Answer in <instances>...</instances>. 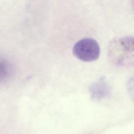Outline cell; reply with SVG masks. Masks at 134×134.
<instances>
[{
	"label": "cell",
	"instance_id": "6da1fadb",
	"mask_svg": "<svg viewBox=\"0 0 134 134\" xmlns=\"http://www.w3.org/2000/svg\"><path fill=\"white\" fill-rule=\"evenodd\" d=\"M73 53L76 58L82 61L92 62L99 58L100 48L94 39L90 38H83L74 45Z\"/></svg>",
	"mask_w": 134,
	"mask_h": 134
},
{
	"label": "cell",
	"instance_id": "7a4b0ae2",
	"mask_svg": "<svg viewBox=\"0 0 134 134\" xmlns=\"http://www.w3.org/2000/svg\"><path fill=\"white\" fill-rule=\"evenodd\" d=\"M90 91L92 97L96 100L105 97L108 92V88L104 81H100L93 85Z\"/></svg>",
	"mask_w": 134,
	"mask_h": 134
}]
</instances>
